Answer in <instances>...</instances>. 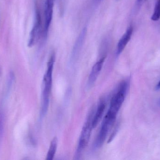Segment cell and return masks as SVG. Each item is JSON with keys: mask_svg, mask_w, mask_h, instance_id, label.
<instances>
[{"mask_svg": "<svg viewBox=\"0 0 160 160\" xmlns=\"http://www.w3.org/2000/svg\"><path fill=\"white\" fill-rule=\"evenodd\" d=\"M55 61V54L52 53L48 63V68L44 75L43 81L41 116L44 117L47 114L49 106L50 95L52 86V72Z\"/></svg>", "mask_w": 160, "mask_h": 160, "instance_id": "1", "label": "cell"}, {"mask_svg": "<svg viewBox=\"0 0 160 160\" xmlns=\"http://www.w3.org/2000/svg\"><path fill=\"white\" fill-rule=\"evenodd\" d=\"M93 111L91 110L90 113L88 116L83 126L81 132L78 148L76 151V157L77 159H79L83 151L85 149L88 144L91 135V132L93 129L92 120H93Z\"/></svg>", "mask_w": 160, "mask_h": 160, "instance_id": "2", "label": "cell"}, {"mask_svg": "<svg viewBox=\"0 0 160 160\" xmlns=\"http://www.w3.org/2000/svg\"><path fill=\"white\" fill-rule=\"evenodd\" d=\"M128 86V83L127 81H123L119 84L117 91L111 99L108 112L114 115H117L125 100Z\"/></svg>", "mask_w": 160, "mask_h": 160, "instance_id": "3", "label": "cell"}, {"mask_svg": "<svg viewBox=\"0 0 160 160\" xmlns=\"http://www.w3.org/2000/svg\"><path fill=\"white\" fill-rule=\"evenodd\" d=\"M117 116L107 112L103 118L100 130L95 142V146L99 148L104 143L110 131L112 129L116 119Z\"/></svg>", "mask_w": 160, "mask_h": 160, "instance_id": "4", "label": "cell"}, {"mask_svg": "<svg viewBox=\"0 0 160 160\" xmlns=\"http://www.w3.org/2000/svg\"><path fill=\"white\" fill-rule=\"evenodd\" d=\"M42 20L40 11L38 6H36L35 12V19L32 30L30 32V36L28 42L29 48L32 47L38 41L41 32Z\"/></svg>", "mask_w": 160, "mask_h": 160, "instance_id": "5", "label": "cell"}, {"mask_svg": "<svg viewBox=\"0 0 160 160\" xmlns=\"http://www.w3.org/2000/svg\"><path fill=\"white\" fill-rule=\"evenodd\" d=\"M54 1V0H46L45 11V27L44 32V36L45 37L47 36L50 25L52 20Z\"/></svg>", "mask_w": 160, "mask_h": 160, "instance_id": "6", "label": "cell"}, {"mask_svg": "<svg viewBox=\"0 0 160 160\" xmlns=\"http://www.w3.org/2000/svg\"><path fill=\"white\" fill-rule=\"evenodd\" d=\"M105 57H102L93 65L88 80V86H91L97 80L105 61Z\"/></svg>", "mask_w": 160, "mask_h": 160, "instance_id": "7", "label": "cell"}, {"mask_svg": "<svg viewBox=\"0 0 160 160\" xmlns=\"http://www.w3.org/2000/svg\"><path fill=\"white\" fill-rule=\"evenodd\" d=\"M87 33V28L85 27L83 28L79 35L78 37L72 50V55H71L72 60L76 59V57H77L79 54L80 50L82 49L84 42Z\"/></svg>", "mask_w": 160, "mask_h": 160, "instance_id": "8", "label": "cell"}, {"mask_svg": "<svg viewBox=\"0 0 160 160\" xmlns=\"http://www.w3.org/2000/svg\"><path fill=\"white\" fill-rule=\"evenodd\" d=\"M132 33H133V27L131 25L128 28L125 34H123L120 40L118 41L116 51V54L118 55H119L126 48L127 44L131 39Z\"/></svg>", "mask_w": 160, "mask_h": 160, "instance_id": "9", "label": "cell"}, {"mask_svg": "<svg viewBox=\"0 0 160 160\" xmlns=\"http://www.w3.org/2000/svg\"><path fill=\"white\" fill-rule=\"evenodd\" d=\"M106 108V103H105L104 100H102L101 101L98 106V109L96 111L94 116H93V120H92V127L93 128L96 127L98 126L99 122L101 120L102 116L104 113V111Z\"/></svg>", "mask_w": 160, "mask_h": 160, "instance_id": "10", "label": "cell"}, {"mask_svg": "<svg viewBox=\"0 0 160 160\" xmlns=\"http://www.w3.org/2000/svg\"><path fill=\"white\" fill-rule=\"evenodd\" d=\"M58 146V139L57 137L53 138L50 145L47 154L46 159L47 160H52L54 157Z\"/></svg>", "mask_w": 160, "mask_h": 160, "instance_id": "11", "label": "cell"}, {"mask_svg": "<svg viewBox=\"0 0 160 160\" xmlns=\"http://www.w3.org/2000/svg\"><path fill=\"white\" fill-rule=\"evenodd\" d=\"M160 18V0H157L151 20L157 21Z\"/></svg>", "mask_w": 160, "mask_h": 160, "instance_id": "12", "label": "cell"}, {"mask_svg": "<svg viewBox=\"0 0 160 160\" xmlns=\"http://www.w3.org/2000/svg\"><path fill=\"white\" fill-rule=\"evenodd\" d=\"M145 0H136V2H137V4L139 5L142 3Z\"/></svg>", "mask_w": 160, "mask_h": 160, "instance_id": "13", "label": "cell"}, {"mask_svg": "<svg viewBox=\"0 0 160 160\" xmlns=\"http://www.w3.org/2000/svg\"><path fill=\"white\" fill-rule=\"evenodd\" d=\"M156 89H157V90H159V89H160V81L159 82L158 85H157V86H156Z\"/></svg>", "mask_w": 160, "mask_h": 160, "instance_id": "14", "label": "cell"}, {"mask_svg": "<svg viewBox=\"0 0 160 160\" xmlns=\"http://www.w3.org/2000/svg\"><path fill=\"white\" fill-rule=\"evenodd\" d=\"M102 0H94V3H95L98 4V3H100Z\"/></svg>", "mask_w": 160, "mask_h": 160, "instance_id": "15", "label": "cell"}, {"mask_svg": "<svg viewBox=\"0 0 160 160\" xmlns=\"http://www.w3.org/2000/svg\"><path fill=\"white\" fill-rule=\"evenodd\" d=\"M158 104L159 105V106H160V99L158 101Z\"/></svg>", "mask_w": 160, "mask_h": 160, "instance_id": "16", "label": "cell"}]
</instances>
